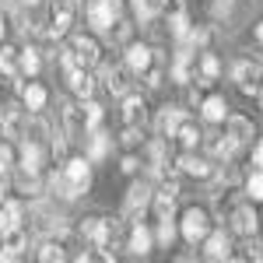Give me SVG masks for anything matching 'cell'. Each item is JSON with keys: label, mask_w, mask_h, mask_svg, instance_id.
Masks as SVG:
<instances>
[{"label": "cell", "mask_w": 263, "mask_h": 263, "mask_svg": "<svg viewBox=\"0 0 263 263\" xmlns=\"http://www.w3.org/2000/svg\"><path fill=\"white\" fill-rule=\"evenodd\" d=\"M78 11H81L78 0H49V4H46V14H42V21H39L42 35L49 42H60L63 35H70V28H74V21H78Z\"/></svg>", "instance_id": "cell-1"}, {"label": "cell", "mask_w": 263, "mask_h": 263, "mask_svg": "<svg viewBox=\"0 0 263 263\" xmlns=\"http://www.w3.org/2000/svg\"><path fill=\"white\" fill-rule=\"evenodd\" d=\"M123 11H126L123 0H88L84 4V21H88V28L95 35H102L116 18H123Z\"/></svg>", "instance_id": "cell-2"}, {"label": "cell", "mask_w": 263, "mask_h": 263, "mask_svg": "<svg viewBox=\"0 0 263 263\" xmlns=\"http://www.w3.org/2000/svg\"><path fill=\"white\" fill-rule=\"evenodd\" d=\"M207 232H211V214L203 211V207H186L179 214V235L186 239L190 246H200L207 239Z\"/></svg>", "instance_id": "cell-3"}, {"label": "cell", "mask_w": 263, "mask_h": 263, "mask_svg": "<svg viewBox=\"0 0 263 263\" xmlns=\"http://www.w3.org/2000/svg\"><path fill=\"white\" fill-rule=\"evenodd\" d=\"M151 197H155V190H151V182H130V190H126V197H123V221H137L144 218L147 211H151Z\"/></svg>", "instance_id": "cell-4"}, {"label": "cell", "mask_w": 263, "mask_h": 263, "mask_svg": "<svg viewBox=\"0 0 263 263\" xmlns=\"http://www.w3.org/2000/svg\"><path fill=\"white\" fill-rule=\"evenodd\" d=\"M232 81L242 95H263V63H253V60H239L232 67Z\"/></svg>", "instance_id": "cell-5"}, {"label": "cell", "mask_w": 263, "mask_h": 263, "mask_svg": "<svg viewBox=\"0 0 263 263\" xmlns=\"http://www.w3.org/2000/svg\"><path fill=\"white\" fill-rule=\"evenodd\" d=\"M99 78L102 84L109 88V95H116V99H123L126 91H134V70L126 67V63H102L99 60Z\"/></svg>", "instance_id": "cell-6"}, {"label": "cell", "mask_w": 263, "mask_h": 263, "mask_svg": "<svg viewBox=\"0 0 263 263\" xmlns=\"http://www.w3.org/2000/svg\"><path fill=\"white\" fill-rule=\"evenodd\" d=\"M224 221H228V232L239 235V239H253L260 232V218H256L253 203H232V211H228Z\"/></svg>", "instance_id": "cell-7"}, {"label": "cell", "mask_w": 263, "mask_h": 263, "mask_svg": "<svg viewBox=\"0 0 263 263\" xmlns=\"http://www.w3.org/2000/svg\"><path fill=\"white\" fill-rule=\"evenodd\" d=\"M28 116H32V112H28L21 102H7V105L0 109V130H4V137L18 144L21 137H25V130H28Z\"/></svg>", "instance_id": "cell-8"}, {"label": "cell", "mask_w": 263, "mask_h": 263, "mask_svg": "<svg viewBox=\"0 0 263 263\" xmlns=\"http://www.w3.org/2000/svg\"><path fill=\"white\" fill-rule=\"evenodd\" d=\"M46 155H49V147H46V144L21 137V141H18V165H14V168H21V172H32V176H42Z\"/></svg>", "instance_id": "cell-9"}, {"label": "cell", "mask_w": 263, "mask_h": 263, "mask_svg": "<svg viewBox=\"0 0 263 263\" xmlns=\"http://www.w3.org/2000/svg\"><path fill=\"white\" fill-rule=\"evenodd\" d=\"M186 120H190V109H182V105H162L158 116H155V134L165 137V141H176V134H179V126Z\"/></svg>", "instance_id": "cell-10"}, {"label": "cell", "mask_w": 263, "mask_h": 263, "mask_svg": "<svg viewBox=\"0 0 263 263\" xmlns=\"http://www.w3.org/2000/svg\"><path fill=\"white\" fill-rule=\"evenodd\" d=\"M155 249V232L137 218V221H126V253L130 256H151Z\"/></svg>", "instance_id": "cell-11"}, {"label": "cell", "mask_w": 263, "mask_h": 263, "mask_svg": "<svg viewBox=\"0 0 263 263\" xmlns=\"http://www.w3.org/2000/svg\"><path fill=\"white\" fill-rule=\"evenodd\" d=\"M60 123H63V134H67L70 141H84L88 126H84V105H81V99H78V102H63V105H60Z\"/></svg>", "instance_id": "cell-12"}, {"label": "cell", "mask_w": 263, "mask_h": 263, "mask_svg": "<svg viewBox=\"0 0 263 263\" xmlns=\"http://www.w3.org/2000/svg\"><path fill=\"white\" fill-rule=\"evenodd\" d=\"M67 46L74 49V57L81 60V67H99L102 46H99V39H95V32H91V35H88V32H78V35H70Z\"/></svg>", "instance_id": "cell-13"}, {"label": "cell", "mask_w": 263, "mask_h": 263, "mask_svg": "<svg viewBox=\"0 0 263 263\" xmlns=\"http://www.w3.org/2000/svg\"><path fill=\"white\" fill-rule=\"evenodd\" d=\"M112 155V134H105V130H88L84 134V158L91 165H102L105 158Z\"/></svg>", "instance_id": "cell-14"}, {"label": "cell", "mask_w": 263, "mask_h": 263, "mask_svg": "<svg viewBox=\"0 0 263 263\" xmlns=\"http://www.w3.org/2000/svg\"><path fill=\"white\" fill-rule=\"evenodd\" d=\"M203 147H207V155H211L214 162H232V158L239 155V144L232 141L228 134H218V130H207V134H203Z\"/></svg>", "instance_id": "cell-15"}, {"label": "cell", "mask_w": 263, "mask_h": 263, "mask_svg": "<svg viewBox=\"0 0 263 263\" xmlns=\"http://www.w3.org/2000/svg\"><path fill=\"white\" fill-rule=\"evenodd\" d=\"M123 63L134 70V78H141L144 70L155 63V49H151L147 42H126V46H123Z\"/></svg>", "instance_id": "cell-16"}, {"label": "cell", "mask_w": 263, "mask_h": 263, "mask_svg": "<svg viewBox=\"0 0 263 263\" xmlns=\"http://www.w3.org/2000/svg\"><path fill=\"white\" fill-rule=\"evenodd\" d=\"M176 168H179L182 176H193V179H211L218 165L211 162V158H200L197 151H182L179 158H176Z\"/></svg>", "instance_id": "cell-17"}, {"label": "cell", "mask_w": 263, "mask_h": 263, "mask_svg": "<svg viewBox=\"0 0 263 263\" xmlns=\"http://www.w3.org/2000/svg\"><path fill=\"white\" fill-rule=\"evenodd\" d=\"M224 134L239 144V147H246V144H253V137H256V126H253V120H249V116L228 112V116H224Z\"/></svg>", "instance_id": "cell-18"}, {"label": "cell", "mask_w": 263, "mask_h": 263, "mask_svg": "<svg viewBox=\"0 0 263 263\" xmlns=\"http://www.w3.org/2000/svg\"><path fill=\"white\" fill-rule=\"evenodd\" d=\"M224 74L221 60L214 57V53H207V49H200V60H197V70H193V81L200 84V88H211V84L218 81Z\"/></svg>", "instance_id": "cell-19"}, {"label": "cell", "mask_w": 263, "mask_h": 263, "mask_svg": "<svg viewBox=\"0 0 263 263\" xmlns=\"http://www.w3.org/2000/svg\"><path fill=\"white\" fill-rule=\"evenodd\" d=\"M123 123L144 130V123H147V102H144L141 91H126L123 95Z\"/></svg>", "instance_id": "cell-20"}, {"label": "cell", "mask_w": 263, "mask_h": 263, "mask_svg": "<svg viewBox=\"0 0 263 263\" xmlns=\"http://www.w3.org/2000/svg\"><path fill=\"white\" fill-rule=\"evenodd\" d=\"M21 95V105L28 109V112H42L46 105H49V88L46 84H39L35 78H28V84L18 91Z\"/></svg>", "instance_id": "cell-21"}, {"label": "cell", "mask_w": 263, "mask_h": 263, "mask_svg": "<svg viewBox=\"0 0 263 263\" xmlns=\"http://www.w3.org/2000/svg\"><path fill=\"white\" fill-rule=\"evenodd\" d=\"M200 246H203V256H207V260H232V249H235L232 239H228L224 232H214V228L207 232V239H203Z\"/></svg>", "instance_id": "cell-22"}, {"label": "cell", "mask_w": 263, "mask_h": 263, "mask_svg": "<svg viewBox=\"0 0 263 263\" xmlns=\"http://www.w3.org/2000/svg\"><path fill=\"white\" fill-rule=\"evenodd\" d=\"M67 88L74 99H95V78H91V67H78L74 74H67Z\"/></svg>", "instance_id": "cell-23"}, {"label": "cell", "mask_w": 263, "mask_h": 263, "mask_svg": "<svg viewBox=\"0 0 263 263\" xmlns=\"http://www.w3.org/2000/svg\"><path fill=\"white\" fill-rule=\"evenodd\" d=\"M35 260H42V263L67 260V239H60V235H42L39 249H35Z\"/></svg>", "instance_id": "cell-24"}, {"label": "cell", "mask_w": 263, "mask_h": 263, "mask_svg": "<svg viewBox=\"0 0 263 263\" xmlns=\"http://www.w3.org/2000/svg\"><path fill=\"white\" fill-rule=\"evenodd\" d=\"M224 116H228V102H224V95H207V99L200 102V120L203 123L218 126V123H224Z\"/></svg>", "instance_id": "cell-25"}, {"label": "cell", "mask_w": 263, "mask_h": 263, "mask_svg": "<svg viewBox=\"0 0 263 263\" xmlns=\"http://www.w3.org/2000/svg\"><path fill=\"white\" fill-rule=\"evenodd\" d=\"M134 28H137V25H134L130 18H116L109 28H105V32H102V39L109 42V46H126V42H130V35H134Z\"/></svg>", "instance_id": "cell-26"}, {"label": "cell", "mask_w": 263, "mask_h": 263, "mask_svg": "<svg viewBox=\"0 0 263 263\" xmlns=\"http://www.w3.org/2000/svg\"><path fill=\"white\" fill-rule=\"evenodd\" d=\"M42 74V49L39 46H21V78H39Z\"/></svg>", "instance_id": "cell-27"}, {"label": "cell", "mask_w": 263, "mask_h": 263, "mask_svg": "<svg viewBox=\"0 0 263 263\" xmlns=\"http://www.w3.org/2000/svg\"><path fill=\"white\" fill-rule=\"evenodd\" d=\"M126 4H130V14H134V21L141 28H155V18H158L155 0H126Z\"/></svg>", "instance_id": "cell-28"}, {"label": "cell", "mask_w": 263, "mask_h": 263, "mask_svg": "<svg viewBox=\"0 0 263 263\" xmlns=\"http://www.w3.org/2000/svg\"><path fill=\"white\" fill-rule=\"evenodd\" d=\"M0 246H4V249H11L14 256H21V253L28 249V232H25V224H14V228H7V232L0 235Z\"/></svg>", "instance_id": "cell-29"}, {"label": "cell", "mask_w": 263, "mask_h": 263, "mask_svg": "<svg viewBox=\"0 0 263 263\" xmlns=\"http://www.w3.org/2000/svg\"><path fill=\"white\" fill-rule=\"evenodd\" d=\"M176 193H168V190H155V197H151V211H155V218H176Z\"/></svg>", "instance_id": "cell-30"}, {"label": "cell", "mask_w": 263, "mask_h": 263, "mask_svg": "<svg viewBox=\"0 0 263 263\" xmlns=\"http://www.w3.org/2000/svg\"><path fill=\"white\" fill-rule=\"evenodd\" d=\"M176 141H179L182 151H197V147L203 144V130L197 126V123H190V120H186V123L179 126V134H176Z\"/></svg>", "instance_id": "cell-31"}, {"label": "cell", "mask_w": 263, "mask_h": 263, "mask_svg": "<svg viewBox=\"0 0 263 263\" xmlns=\"http://www.w3.org/2000/svg\"><path fill=\"white\" fill-rule=\"evenodd\" d=\"M176 235H179V221H176V218H158V228H155V246L172 249Z\"/></svg>", "instance_id": "cell-32"}, {"label": "cell", "mask_w": 263, "mask_h": 263, "mask_svg": "<svg viewBox=\"0 0 263 263\" xmlns=\"http://www.w3.org/2000/svg\"><path fill=\"white\" fill-rule=\"evenodd\" d=\"M242 190L253 203H263V168H253L249 176L242 179Z\"/></svg>", "instance_id": "cell-33"}, {"label": "cell", "mask_w": 263, "mask_h": 263, "mask_svg": "<svg viewBox=\"0 0 263 263\" xmlns=\"http://www.w3.org/2000/svg\"><path fill=\"white\" fill-rule=\"evenodd\" d=\"M81 105H84V126H88V130H99L102 123H105V109H102V102L84 99Z\"/></svg>", "instance_id": "cell-34"}, {"label": "cell", "mask_w": 263, "mask_h": 263, "mask_svg": "<svg viewBox=\"0 0 263 263\" xmlns=\"http://www.w3.org/2000/svg\"><path fill=\"white\" fill-rule=\"evenodd\" d=\"M14 165H18V144L0 137V172H14Z\"/></svg>", "instance_id": "cell-35"}, {"label": "cell", "mask_w": 263, "mask_h": 263, "mask_svg": "<svg viewBox=\"0 0 263 263\" xmlns=\"http://www.w3.org/2000/svg\"><path fill=\"white\" fill-rule=\"evenodd\" d=\"M165 25H168V39L172 42H182L190 35V28H193V25H190V14H176V18H168Z\"/></svg>", "instance_id": "cell-36"}, {"label": "cell", "mask_w": 263, "mask_h": 263, "mask_svg": "<svg viewBox=\"0 0 263 263\" xmlns=\"http://www.w3.org/2000/svg\"><path fill=\"white\" fill-rule=\"evenodd\" d=\"M155 11L162 21H168L176 14H186V0H155Z\"/></svg>", "instance_id": "cell-37"}, {"label": "cell", "mask_w": 263, "mask_h": 263, "mask_svg": "<svg viewBox=\"0 0 263 263\" xmlns=\"http://www.w3.org/2000/svg\"><path fill=\"white\" fill-rule=\"evenodd\" d=\"M186 46H193V49H197V53H200V49H207V42H211V28H203V25H193V28H190V35H186Z\"/></svg>", "instance_id": "cell-38"}, {"label": "cell", "mask_w": 263, "mask_h": 263, "mask_svg": "<svg viewBox=\"0 0 263 263\" xmlns=\"http://www.w3.org/2000/svg\"><path fill=\"white\" fill-rule=\"evenodd\" d=\"M120 144L126 147V151H134V147H141V144H144V137H141V126H126V123H123Z\"/></svg>", "instance_id": "cell-39"}, {"label": "cell", "mask_w": 263, "mask_h": 263, "mask_svg": "<svg viewBox=\"0 0 263 263\" xmlns=\"http://www.w3.org/2000/svg\"><path fill=\"white\" fill-rule=\"evenodd\" d=\"M232 11H235V0H211V18H228V14H232Z\"/></svg>", "instance_id": "cell-40"}, {"label": "cell", "mask_w": 263, "mask_h": 263, "mask_svg": "<svg viewBox=\"0 0 263 263\" xmlns=\"http://www.w3.org/2000/svg\"><path fill=\"white\" fill-rule=\"evenodd\" d=\"M232 256H239V260H263L260 246H253V239H246V242L239 246V253H232Z\"/></svg>", "instance_id": "cell-41"}, {"label": "cell", "mask_w": 263, "mask_h": 263, "mask_svg": "<svg viewBox=\"0 0 263 263\" xmlns=\"http://www.w3.org/2000/svg\"><path fill=\"white\" fill-rule=\"evenodd\" d=\"M120 168L126 172V176H137V172H141V158H137V155H123Z\"/></svg>", "instance_id": "cell-42"}, {"label": "cell", "mask_w": 263, "mask_h": 263, "mask_svg": "<svg viewBox=\"0 0 263 263\" xmlns=\"http://www.w3.org/2000/svg\"><path fill=\"white\" fill-rule=\"evenodd\" d=\"M253 165H256V168H263V137L253 144Z\"/></svg>", "instance_id": "cell-43"}, {"label": "cell", "mask_w": 263, "mask_h": 263, "mask_svg": "<svg viewBox=\"0 0 263 263\" xmlns=\"http://www.w3.org/2000/svg\"><path fill=\"white\" fill-rule=\"evenodd\" d=\"M18 7H21L18 0H0V11H4V14H14Z\"/></svg>", "instance_id": "cell-44"}, {"label": "cell", "mask_w": 263, "mask_h": 263, "mask_svg": "<svg viewBox=\"0 0 263 263\" xmlns=\"http://www.w3.org/2000/svg\"><path fill=\"white\" fill-rule=\"evenodd\" d=\"M7 39V14H4V11H0V42Z\"/></svg>", "instance_id": "cell-45"}, {"label": "cell", "mask_w": 263, "mask_h": 263, "mask_svg": "<svg viewBox=\"0 0 263 263\" xmlns=\"http://www.w3.org/2000/svg\"><path fill=\"white\" fill-rule=\"evenodd\" d=\"M253 39L263 46V21H256V28H253Z\"/></svg>", "instance_id": "cell-46"}, {"label": "cell", "mask_w": 263, "mask_h": 263, "mask_svg": "<svg viewBox=\"0 0 263 263\" xmlns=\"http://www.w3.org/2000/svg\"><path fill=\"white\" fill-rule=\"evenodd\" d=\"M18 4H21V7H39L42 0H18Z\"/></svg>", "instance_id": "cell-47"}, {"label": "cell", "mask_w": 263, "mask_h": 263, "mask_svg": "<svg viewBox=\"0 0 263 263\" xmlns=\"http://www.w3.org/2000/svg\"><path fill=\"white\" fill-rule=\"evenodd\" d=\"M0 137H4V130H0Z\"/></svg>", "instance_id": "cell-48"}]
</instances>
